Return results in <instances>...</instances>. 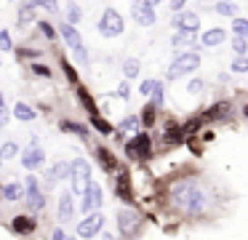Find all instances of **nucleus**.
Instances as JSON below:
<instances>
[{
    "mask_svg": "<svg viewBox=\"0 0 248 240\" xmlns=\"http://www.w3.org/2000/svg\"><path fill=\"white\" fill-rule=\"evenodd\" d=\"M163 192L173 211L189 222L208 219L216 203V195L208 190V181H203V176H173Z\"/></svg>",
    "mask_w": 248,
    "mask_h": 240,
    "instance_id": "nucleus-1",
    "label": "nucleus"
},
{
    "mask_svg": "<svg viewBox=\"0 0 248 240\" xmlns=\"http://www.w3.org/2000/svg\"><path fill=\"white\" fill-rule=\"evenodd\" d=\"M115 227H118V232L123 240H136L141 235V229H144V216H141V211L125 206V208H120L118 216H115Z\"/></svg>",
    "mask_w": 248,
    "mask_h": 240,
    "instance_id": "nucleus-2",
    "label": "nucleus"
},
{
    "mask_svg": "<svg viewBox=\"0 0 248 240\" xmlns=\"http://www.w3.org/2000/svg\"><path fill=\"white\" fill-rule=\"evenodd\" d=\"M152 155H155V144H152L150 131H139L125 142V158L134 163H147Z\"/></svg>",
    "mask_w": 248,
    "mask_h": 240,
    "instance_id": "nucleus-3",
    "label": "nucleus"
},
{
    "mask_svg": "<svg viewBox=\"0 0 248 240\" xmlns=\"http://www.w3.org/2000/svg\"><path fill=\"white\" fill-rule=\"evenodd\" d=\"M72 163V174H70V192L72 195H78V197H83L86 195V190H88V184H91V163H88L86 158H75V160H70Z\"/></svg>",
    "mask_w": 248,
    "mask_h": 240,
    "instance_id": "nucleus-4",
    "label": "nucleus"
},
{
    "mask_svg": "<svg viewBox=\"0 0 248 240\" xmlns=\"http://www.w3.org/2000/svg\"><path fill=\"white\" fill-rule=\"evenodd\" d=\"M198 67H200V56H198V51H184V53H179V56L171 62V67L166 69V80H179L182 75L195 72Z\"/></svg>",
    "mask_w": 248,
    "mask_h": 240,
    "instance_id": "nucleus-5",
    "label": "nucleus"
},
{
    "mask_svg": "<svg viewBox=\"0 0 248 240\" xmlns=\"http://www.w3.org/2000/svg\"><path fill=\"white\" fill-rule=\"evenodd\" d=\"M115 179V197L123 200L125 206L136 208V195H134V181H131V171L125 165H120V171L112 176Z\"/></svg>",
    "mask_w": 248,
    "mask_h": 240,
    "instance_id": "nucleus-6",
    "label": "nucleus"
},
{
    "mask_svg": "<svg viewBox=\"0 0 248 240\" xmlns=\"http://www.w3.org/2000/svg\"><path fill=\"white\" fill-rule=\"evenodd\" d=\"M104 213L102 211H93V213H88V216H83L80 222H78V229H75V235L80 240H91V238H99V235L104 232Z\"/></svg>",
    "mask_w": 248,
    "mask_h": 240,
    "instance_id": "nucleus-7",
    "label": "nucleus"
},
{
    "mask_svg": "<svg viewBox=\"0 0 248 240\" xmlns=\"http://www.w3.org/2000/svg\"><path fill=\"white\" fill-rule=\"evenodd\" d=\"M59 32H62V37L67 40V46H70V51L78 56V62H80V64H88V51H86V43H83L80 32H78L72 24H67V21H62Z\"/></svg>",
    "mask_w": 248,
    "mask_h": 240,
    "instance_id": "nucleus-8",
    "label": "nucleus"
},
{
    "mask_svg": "<svg viewBox=\"0 0 248 240\" xmlns=\"http://www.w3.org/2000/svg\"><path fill=\"white\" fill-rule=\"evenodd\" d=\"M123 30H125L123 16H120L115 8H104L102 19H99V35L102 37H120Z\"/></svg>",
    "mask_w": 248,
    "mask_h": 240,
    "instance_id": "nucleus-9",
    "label": "nucleus"
},
{
    "mask_svg": "<svg viewBox=\"0 0 248 240\" xmlns=\"http://www.w3.org/2000/svg\"><path fill=\"white\" fill-rule=\"evenodd\" d=\"M102 206H104V190H102L99 181H91L86 195L80 197V206L78 208H80L83 216H88V213H93V211H102Z\"/></svg>",
    "mask_w": 248,
    "mask_h": 240,
    "instance_id": "nucleus-10",
    "label": "nucleus"
},
{
    "mask_svg": "<svg viewBox=\"0 0 248 240\" xmlns=\"http://www.w3.org/2000/svg\"><path fill=\"white\" fill-rule=\"evenodd\" d=\"M93 160H96L99 168H102L104 174H109V176H115V174L120 171L118 155H115L109 147H104V144H93Z\"/></svg>",
    "mask_w": 248,
    "mask_h": 240,
    "instance_id": "nucleus-11",
    "label": "nucleus"
},
{
    "mask_svg": "<svg viewBox=\"0 0 248 240\" xmlns=\"http://www.w3.org/2000/svg\"><path fill=\"white\" fill-rule=\"evenodd\" d=\"M22 165H24V171H30V174H38L40 168L46 165V152H43V147L40 144H27V147L22 149Z\"/></svg>",
    "mask_w": 248,
    "mask_h": 240,
    "instance_id": "nucleus-12",
    "label": "nucleus"
},
{
    "mask_svg": "<svg viewBox=\"0 0 248 240\" xmlns=\"http://www.w3.org/2000/svg\"><path fill=\"white\" fill-rule=\"evenodd\" d=\"M8 229L19 238H30V235L38 232V219H35V213H19L8 222Z\"/></svg>",
    "mask_w": 248,
    "mask_h": 240,
    "instance_id": "nucleus-13",
    "label": "nucleus"
},
{
    "mask_svg": "<svg viewBox=\"0 0 248 240\" xmlns=\"http://www.w3.org/2000/svg\"><path fill=\"white\" fill-rule=\"evenodd\" d=\"M75 195L72 192H62L56 195V222L59 224H70L75 219Z\"/></svg>",
    "mask_w": 248,
    "mask_h": 240,
    "instance_id": "nucleus-14",
    "label": "nucleus"
},
{
    "mask_svg": "<svg viewBox=\"0 0 248 240\" xmlns=\"http://www.w3.org/2000/svg\"><path fill=\"white\" fill-rule=\"evenodd\" d=\"M131 16H134V21H136V24H141V27H152L157 21L155 8H152L147 0H139V3L131 5Z\"/></svg>",
    "mask_w": 248,
    "mask_h": 240,
    "instance_id": "nucleus-15",
    "label": "nucleus"
},
{
    "mask_svg": "<svg viewBox=\"0 0 248 240\" xmlns=\"http://www.w3.org/2000/svg\"><path fill=\"white\" fill-rule=\"evenodd\" d=\"M173 27L179 30H187V32H198L200 30V16L195 14V11H179L176 16H173Z\"/></svg>",
    "mask_w": 248,
    "mask_h": 240,
    "instance_id": "nucleus-16",
    "label": "nucleus"
},
{
    "mask_svg": "<svg viewBox=\"0 0 248 240\" xmlns=\"http://www.w3.org/2000/svg\"><path fill=\"white\" fill-rule=\"evenodd\" d=\"M70 174H72V163L70 160H56L48 171H46V181H70Z\"/></svg>",
    "mask_w": 248,
    "mask_h": 240,
    "instance_id": "nucleus-17",
    "label": "nucleus"
},
{
    "mask_svg": "<svg viewBox=\"0 0 248 240\" xmlns=\"http://www.w3.org/2000/svg\"><path fill=\"white\" fill-rule=\"evenodd\" d=\"M230 115H232V104H230V101H216V104L208 107L200 117H203V123H214V120H227Z\"/></svg>",
    "mask_w": 248,
    "mask_h": 240,
    "instance_id": "nucleus-18",
    "label": "nucleus"
},
{
    "mask_svg": "<svg viewBox=\"0 0 248 240\" xmlns=\"http://www.w3.org/2000/svg\"><path fill=\"white\" fill-rule=\"evenodd\" d=\"M24 197H27V187H24V181L14 179V181H8V184H3V200L22 203Z\"/></svg>",
    "mask_w": 248,
    "mask_h": 240,
    "instance_id": "nucleus-19",
    "label": "nucleus"
},
{
    "mask_svg": "<svg viewBox=\"0 0 248 240\" xmlns=\"http://www.w3.org/2000/svg\"><path fill=\"white\" fill-rule=\"evenodd\" d=\"M24 203H27V211L38 216V213L46 211V206H48V195H46L43 190H38V192H32V195L24 197Z\"/></svg>",
    "mask_w": 248,
    "mask_h": 240,
    "instance_id": "nucleus-20",
    "label": "nucleus"
},
{
    "mask_svg": "<svg viewBox=\"0 0 248 240\" xmlns=\"http://www.w3.org/2000/svg\"><path fill=\"white\" fill-rule=\"evenodd\" d=\"M224 40H227V30H221V27H211V30H205L203 37H200V43H203L205 48H216Z\"/></svg>",
    "mask_w": 248,
    "mask_h": 240,
    "instance_id": "nucleus-21",
    "label": "nucleus"
},
{
    "mask_svg": "<svg viewBox=\"0 0 248 240\" xmlns=\"http://www.w3.org/2000/svg\"><path fill=\"white\" fill-rule=\"evenodd\" d=\"M75 88H78V91H75V94H78V101H80L83 110L88 112V117H96V115H99V107H96V101H93V96L88 94L83 85H75Z\"/></svg>",
    "mask_w": 248,
    "mask_h": 240,
    "instance_id": "nucleus-22",
    "label": "nucleus"
},
{
    "mask_svg": "<svg viewBox=\"0 0 248 240\" xmlns=\"http://www.w3.org/2000/svg\"><path fill=\"white\" fill-rule=\"evenodd\" d=\"M11 112H14V117H16V120H22V123H32L35 117H38V112H35V107H30L27 101H16Z\"/></svg>",
    "mask_w": 248,
    "mask_h": 240,
    "instance_id": "nucleus-23",
    "label": "nucleus"
},
{
    "mask_svg": "<svg viewBox=\"0 0 248 240\" xmlns=\"http://www.w3.org/2000/svg\"><path fill=\"white\" fill-rule=\"evenodd\" d=\"M35 5L30 3V0H22V5H19V14H16V21H19V27H27V24H32L35 21Z\"/></svg>",
    "mask_w": 248,
    "mask_h": 240,
    "instance_id": "nucleus-24",
    "label": "nucleus"
},
{
    "mask_svg": "<svg viewBox=\"0 0 248 240\" xmlns=\"http://www.w3.org/2000/svg\"><path fill=\"white\" fill-rule=\"evenodd\" d=\"M141 131V117L139 115H125L118 123V133H139Z\"/></svg>",
    "mask_w": 248,
    "mask_h": 240,
    "instance_id": "nucleus-25",
    "label": "nucleus"
},
{
    "mask_svg": "<svg viewBox=\"0 0 248 240\" xmlns=\"http://www.w3.org/2000/svg\"><path fill=\"white\" fill-rule=\"evenodd\" d=\"M91 128H93V131H99V136H115V131H118V128H115L107 117H102V115L91 117Z\"/></svg>",
    "mask_w": 248,
    "mask_h": 240,
    "instance_id": "nucleus-26",
    "label": "nucleus"
},
{
    "mask_svg": "<svg viewBox=\"0 0 248 240\" xmlns=\"http://www.w3.org/2000/svg\"><path fill=\"white\" fill-rule=\"evenodd\" d=\"M198 43V32H187V30H179L173 35V48H192Z\"/></svg>",
    "mask_w": 248,
    "mask_h": 240,
    "instance_id": "nucleus-27",
    "label": "nucleus"
},
{
    "mask_svg": "<svg viewBox=\"0 0 248 240\" xmlns=\"http://www.w3.org/2000/svg\"><path fill=\"white\" fill-rule=\"evenodd\" d=\"M139 117H141V128H144V131H150V128L157 123V107L152 104V101H150V104H144V110H141Z\"/></svg>",
    "mask_w": 248,
    "mask_h": 240,
    "instance_id": "nucleus-28",
    "label": "nucleus"
},
{
    "mask_svg": "<svg viewBox=\"0 0 248 240\" xmlns=\"http://www.w3.org/2000/svg\"><path fill=\"white\" fill-rule=\"evenodd\" d=\"M62 131L75 133V136H80V139H83V142H88V136H91L88 126H83V123H72V120H62Z\"/></svg>",
    "mask_w": 248,
    "mask_h": 240,
    "instance_id": "nucleus-29",
    "label": "nucleus"
},
{
    "mask_svg": "<svg viewBox=\"0 0 248 240\" xmlns=\"http://www.w3.org/2000/svg\"><path fill=\"white\" fill-rule=\"evenodd\" d=\"M0 152H3V160H14V158H22V147H19L14 139H8L3 147H0Z\"/></svg>",
    "mask_w": 248,
    "mask_h": 240,
    "instance_id": "nucleus-30",
    "label": "nucleus"
},
{
    "mask_svg": "<svg viewBox=\"0 0 248 240\" xmlns=\"http://www.w3.org/2000/svg\"><path fill=\"white\" fill-rule=\"evenodd\" d=\"M139 72H141V62H139V59H134V56H128L123 62V75H125V78H136Z\"/></svg>",
    "mask_w": 248,
    "mask_h": 240,
    "instance_id": "nucleus-31",
    "label": "nucleus"
},
{
    "mask_svg": "<svg viewBox=\"0 0 248 240\" xmlns=\"http://www.w3.org/2000/svg\"><path fill=\"white\" fill-rule=\"evenodd\" d=\"M80 19H83V8H80L78 3H70V5H67V19H64V21H67V24L75 27Z\"/></svg>",
    "mask_w": 248,
    "mask_h": 240,
    "instance_id": "nucleus-32",
    "label": "nucleus"
},
{
    "mask_svg": "<svg viewBox=\"0 0 248 240\" xmlns=\"http://www.w3.org/2000/svg\"><path fill=\"white\" fill-rule=\"evenodd\" d=\"M216 14H219V16H230V19H237V5L219 0V3H216Z\"/></svg>",
    "mask_w": 248,
    "mask_h": 240,
    "instance_id": "nucleus-33",
    "label": "nucleus"
},
{
    "mask_svg": "<svg viewBox=\"0 0 248 240\" xmlns=\"http://www.w3.org/2000/svg\"><path fill=\"white\" fill-rule=\"evenodd\" d=\"M232 51H235V56H248V37H232Z\"/></svg>",
    "mask_w": 248,
    "mask_h": 240,
    "instance_id": "nucleus-34",
    "label": "nucleus"
},
{
    "mask_svg": "<svg viewBox=\"0 0 248 240\" xmlns=\"http://www.w3.org/2000/svg\"><path fill=\"white\" fill-rule=\"evenodd\" d=\"M157 85H160V83H157L155 78H147V80H141L139 94H141V96H152V94H155V88H157Z\"/></svg>",
    "mask_w": 248,
    "mask_h": 240,
    "instance_id": "nucleus-35",
    "label": "nucleus"
},
{
    "mask_svg": "<svg viewBox=\"0 0 248 240\" xmlns=\"http://www.w3.org/2000/svg\"><path fill=\"white\" fill-rule=\"evenodd\" d=\"M232 32L235 35H240V37H248V19H232Z\"/></svg>",
    "mask_w": 248,
    "mask_h": 240,
    "instance_id": "nucleus-36",
    "label": "nucleus"
},
{
    "mask_svg": "<svg viewBox=\"0 0 248 240\" xmlns=\"http://www.w3.org/2000/svg\"><path fill=\"white\" fill-rule=\"evenodd\" d=\"M62 69H64V75H67V80H70L72 85H80V80H78V72H75V67H72L67 59H62Z\"/></svg>",
    "mask_w": 248,
    "mask_h": 240,
    "instance_id": "nucleus-37",
    "label": "nucleus"
},
{
    "mask_svg": "<svg viewBox=\"0 0 248 240\" xmlns=\"http://www.w3.org/2000/svg\"><path fill=\"white\" fill-rule=\"evenodd\" d=\"M22 181H24V187H27V195H32V192H38V190H40V179H38L35 174H27Z\"/></svg>",
    "mask_w": 248,
    "mask_h": 240,
    "instance_id": "nucleus-38",
    "label": "nucleus"
},
{
    "mask_svg": "<svg viewBox=\"0 0 248 240\" xmlns=\"http://www.w3.org/2000/svg\"><path fill=\"white\" fill-rule=\"evenodd\" d=\"M51 240H78V235H70L64 227H54L51 229Z\"/></svg>",
    "mask_w": 248,
    "mask_h": 240,
    "instance_id": "nucleus-39",
    "label": "nucleus"
},
{
    "mask_svg": "<svg viewBox=\"0 0 248 240\" xmlns=\"http://www.w3.org/2000/svg\"><path fill=\"white\" fill-rule=\"evenodd\" d=\"M152 104H155L157 110H160V107L166 104V88H163V83L157 85V88H155V94H152Z\"/></svg>",
    "mask_w": 248,
    "mask_h": 240,
    "instance_id": "nucleus-40",
    "label": "nucleus"
},
{
    "mask_svg": "<svg viewBox=\"0 0 248 240\" xmlns=\"http://www.w3.org/2000/svg\"><path fill=\"white\" fill-rule=\"evenodd\" d=\"M232 72H248V56H235L232 59Z\"/></svg>",
    "mask_w": 248,
    "mask_h": 240,
    "instance_id": "nucleus-41",
    "label": "nucleus"
},
{
    "mask_svg": "<svg viewBox=\"0 0 248 240\" xmlns=\"http://www.w3.org/2000/svg\"><path fill=\"white\" fill-rule=\"evenodd\" d=\"M30 3H32L35 8H46V11H51V14H54V11L59 8V3H56V0H30Z\"/></svg>",
    "mask_w": 248,
    "mask_h": 240,
    "instance_id": "nucleus-42",
    "label": "nucleus"
},
{
    "mask_svg": "<svg viewBox=\"0 0 248 240\" xmlns=\"http://www.w3.org/2000/svg\"><path fill=\"white\" fill-rule=\"evenodd\" d=\"M8 117H11V110L6 107V99H3V94H0V128H6Z\"/></svg>",
    "mask_w": 248,
    "mask_h": 240,
    "instance_id": "nucleus-43",
    "label": "nucleus"
},
{
    "mask_svg": "<svg viewBox=\"0 0 248 240\" xmlns=\"http://www.w3.org/2000/svg\"><path fill=\"white\" fill-rule=\"evenodd\" d=\"M0 51H14V43H11L8 30H0Z\"/></svg>",
    "mask_w": 248,
    "mask_h": 240,
    "instance_id": "nucleus-44",
    "label": "nucleus"
},
{
    "mask_svg": "<svg viewBox=\"0 0 248 240\" xmlns=\"http://www.w3.org/2000/svg\"><path fill=\"white\" fill-rule=\"evenodd\" d=\"M38 30L43 32L48 40H56V30H54V24H48V21H38Z\"/></svg>",
    "mask_w": 248,
    "mask_h": 240,
    "instance_id": "nucleus-45",
    "label": "nucleus"
},
{
    "mask_svg": "<svg viewBox=\"0 0 248 240\" xmlns=\"http://www.w3.org/2000/svg\"><path fill=\"white\" fill-rule=\"evenodd\" d=\"M30 69H32L38 78H51V75H54V72H51V67H46V64H32Z\"/></svg>",
    "mask_w": 248,
    "mask_h": 240,
    "instance_id": "nucleus-46",
    "label": "nucleus"
},
{
    "mask_svg": "<svg viewBox=\"0 0 248 240\" xmlns=\"http://www.w3.org/2000/svg\"><path fill=\"white\" fill-rule=\"evenodd\" d=\"M203 88H205V83H203V80H200V78L189 80V85H187V91H189V94H200V91H203Z\"/></svg>",
    "mask_w": 248,
    "mask_h": 240,
    "instance_id": "nucleus-47",
    "label": "nucleus"
},
{
    "mask_svg": "<svg viewBox=\"0 0 248 240\" xmlns=\"http://www.w3.org/2000/svg\"><path fill=\"white\" fill-rule=\"evenodd\" d=\"M115 96H120V99H128V96H131V85H128V83H120L118 91H115Z\"/></svg>",
    "mask_w": 248,
    "mask_h": 240,
    "instance_id": "nucleus-48",
    "label": "nucleus"
},
{
    "mask_svg": "<svg viewBox=\"0 0 248 240\" xmlns=\"http://www.w3.org/2000/svg\"><path fill=\"white\" fill-rule=\"evenodd\" d=\"M19 56H22V59H30V56H40V51H38V48H35V51H32V48H19Z\"/></svg>",
    "mask_w": 248,
    "mask_h": 240,
    "instance_id": "nucleus-49",
    "label": "nucleus"
},
{
    "mask_svg": "<svg viewBox=\"0 0 248 240\" xmlns=\"http://www.w3.org/2000/svg\"><path fill=\"white\" fill-rule=\"evenodd\" d=\"M184 3H187V0H171V11H173V14L184 11Z\"/></svg>",
    "mask_w": 248,
    "mask_h": 240,
    "instance_id": "nucleus-50",
    "label": "nucleus"
},
{
    "mask_svg": "<svg viewBox=\"0 0 248 240\" xmlns=\"http://www.w3.org/2000/svg\"><path fill=\"white\" fill-rule=\"evenodd\" d=\"M240 112H243V117H246V120H248V101H246V104H243V110H240Z\"/></svg>",
    "mask_w": 248,
    "mask_h": 240,
    "instance_id": "nucleus-51",
    "label": "nucleus"
},
{
    "mask_svg": "<svg viewBox=\"0 0 248 240\" xmlns=\"http://www.w3.org/2000/svg\"><path fill=\"white\" fill-rule=\"evenodd\" d=\"M147 3H150V5H155V3H163V0H147Z\"/></svg>",
    "mask_w": 248,
    "mask_h": 240,
    "instance_id": "nucleus-52",
    "label": "nucleus"
},
{
    "mask_svg": "<svg viewBox=\"0 0 248 240\" xmlns=\"http://www.w3.org/2000/svg\"><path fill=\"white\" fill-rule=\"evenodd\" d=\"M3 163H6V160H3V152H0V165H3Z\"/></svg>",
    "mask_w": 248,
    "mask_h": 240,
    "instance_id": "nucleus-53",
    "label": "nucleus"
},
{
    "mask_svg": "<svg viewBox=\"0 0 248 240\" xmlns=\"http://www.w3.org/2000/svg\"><path fill=\"white\" fill-rule=\"evenodd\" d=\"M0 200H3V184H0Z\"/></svg>",
    "mask_w": 248,
    "mask_h": 240,
    "instance_id": "nucleus-54",
    "label": "nucleus"
},
{
    "mask_svg": "<svg viewBox=\"0 0 248 240\" xmlns=\"http://www.w3.org/2000/svg\"><path fill=\"white\" fill-rule=\"evenodd\" d=\"M224 3H235V0H224Z\"/></svg>",
    "mask_w": 248,
    "mask_h": 240,
    "instance_id": "nucleus-55",
    "label": "nucleus"
}]
</instances>
